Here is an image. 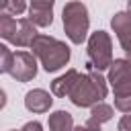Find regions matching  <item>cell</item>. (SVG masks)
Masks as SVG:
<instances>
[{
  "label": "cell",
  "mask_w": 131,
  "mask_h": 131,
  "mask_svg": "<svg viewBox=\"0 0 131 131\" xmlns=\"http://www.w3.org/2000/svg\"><path fill=\"white\" fill-rule=\"evenodd\" d=\"M127 12L131 14V0H129V4H127Z\"/></svg>",
  "instance_id": "d6986e66"
},
{
  "label": "cell",
  "mask_w": 131,
  "mask_h": 131,
  "mask_svg": "<svg viewBox=\"0 0 131 131\" xmlns=\"http://www.w3.org/2000/svg\"><path fill=\"white\" fill-rule=\"evenodd\" d=\"M88 63L86 68H92L96 72L108 70L113 66V41L106 31H94L88 37Z\"/></svg>",
  "instance_id": "5b68a950"
},
{
  "label": "cell",
  "mask_w": 131,
  "mask_h": 131,
  "mask_svg": "<svg viewBox=\"0 0 131 131\" xmlns=\"http://www.w3.org/2000/svg\"><path fill=\"white\" fill-rule=\"evenodd\" d=\"M106 82L108 80H104L100 72L88 68L86 74H80V78H78V82L72 88L68 98L72 100V104H76L80 108H84V106L92 108L94 104L102 102V98H106V92H108Z\"/></svg>",
  "instance_id": "6da1fadb"
},
{
  "label": "cell",
  "mask_w": 131,
  "mask_h": 131,
  "mask_svg": "<svg viewBox=\"0 0 131 131\" xmlns=\"http://www.w3.org/2000/svg\"><path fill=\"white\" fill-rule=\"evenodd\" d=\"M78 78H80V72H78V70H68L66 74H61L59 78H55V80L51 82V94H53V96H59V98L70 96V92H72V88L76 86Z\"/></svg>",
  "instance_id": "8fae6325"
},
{
  "label": "cell",
  "mask_w": 131,
  "mask_h": 131,
  "mask_svg": "<svg viewBox=\"0 0 131 131\" xmlns=\"http://www.w3.org/2000/svg\"><path fill=\"white\" fill-rule=\"evenodd\" d=\"M27 18L35 27H49L53 23V0H33Z\"/></svg>",
  "instance_id": "9c48e42d"
},
{
  "label": "cell",
  "mask_w": 131,
  "mask_h": 131,
  "mask_svg": "<svg viewBox=\"0 0 131 131\" xmlns=\"http://www.w3.org/2000/svg\"><path fill=\"white\" fill-rule=\"evenodd\" d=\"M61 20H63V31L68 35V39L76 45H82L88 37V27H90V18H88V8L82 2H68L63 6L61 12Z\"/></svg>",
  "instance_id": "3957f363"
},
{
  "label": "cell",
  "mask_w": 131,
  "mask_h": 131,
  "mask_svg": "<svg viewBox=\"0 0 131 131\" xmlns=\"http://www.w3.org/2000/svg\"><path fill=\"white\" fill-rule=\"evenodd\" d=\"M31 53L41 61L43 70L49 72V74L61 70L72 57L70 47L63 41H59L55 37H49V35H37V39L31 45Z\"/></svg>",
  "instance_id": "7a4b0ae2"
},
{
  "label": "cell",
  "mask_w": 131,
  "mask_h": 131,
  "mask_svg": "<svg viewBox=\"0 0 131 131\" xmlns=\"http://www.w3.org/2000/svg\"><path fill=\"white\" fill-rule=\"evenodd\" d=\"M111 119H113V106L106 104V102H98V104H94V106L90 108V117H88V123H86V125H90V127H100L102 123H106V121H111Z\"/></svg>",
  "instance_id": "4fadbf2b"
},
{
  "label": "cell",
  "mask_w": 131,
  "mask_h": 131,
  "mask_svg": "<svg viewBox=\"0 0 131 131\" xmlns=\"http://www.w3.org/2000/svg\"><path fill=\"white\" fill-rule=\"evenodd\" d=\"M25 10H27V4H25L23 0H16V2H6V4L2 6V14H10V16H16V14L25 12Z\"/></svg>",
  "instance_id": "9a60e30c"
},
{
  "label": "cell",
  "mask_w": 131,
  "mask_h": 131,
  "mask_svg": "<svg viewBox=\"0 0 131 131\" xmlns=\"http://www.w3.org/2000/svg\"><path fill=\"white\" fill-rule=\"evenodd\" d=\"M8 74L16 82H31L37 76V57L31 51H16Z\"/></svg>",
  "instance_id": "52a82bcc"
},
{
  "label": "cell",
  "mask_w": 131,
  "mask_h": 131,
  "mask_svg": "<svg viewBox=\"0 0 131 131\" xmlns=\"http://www.w3.org/2000/svg\"><path fill=\"white\" fill-rule=\"evenodd\" d=\"M108 82L113 86L115 98L131 94V63L127 59H115L108 68Z\"/></svg>",
  "instance_id": "8992f818"
},
{
  "label": "cell",
  "mask_w": 131,
  "mask_h": 131,
  "mask_svg": "<svg viewBox=\"0 0 131 131\" xmlns=\"http://www.w3.org/2000/svg\"><path fill=\"white\" fill-rule=\"evenodd\" d=\"M37 29L29 18H12L0 12V37L16 47H31L37 39Z\"/></svg>",
  "instance_id": "277c9868"
},
{
  "label": "cell",
  "mask_w": 131,
  "mask_h": 131,
  "mask_svg": "<svg viewBox=\"0 0 131 131\" xmlns=\"http://www.w3.org/2000/svg\"><path fill=\"white\" fill-rule=\"evenodd\" d=\"M117 131H131V115H123V117L119 119Z\"/></svg>",
  "instance_id": "2e32d148"
},
{
  "label": "cell",
  "mask_w": 131,
  "mask_h": 131,
  "mask_svg": "<svg viewBox=\"0 0 131 131\" xmlns=\"http://www.w3.org/2000/svg\"><path fill=\"white\" fill-rule=\"evenodd\" d=\"M49 131H74V117L68 111H55L49 115Z\"/></svg>",
  "instance_id": "7c38bea8"
},
{
  "label": "cell",
  "mask_w": 131,
  "mask_h": 131,
  "mask_svg": "<svg viewBox=\"0 0 131 131\" xmlns=\"http://www.w3.org/2000/svg\"><path fill=\"white\" fill-rule=\"evenodd\" d=\"M51 104H53V98L43 88H33V90H29L25 94V106L31 113H39V115L41 113H47L51 108Z\"/></svg>",
  "instance_id": "30bf717a"
},
{
  "label": "cell",
  "mask_w": 131,
  "mask_h": 131,
  "mask_svg": "<svg viewBox=\"0 0 131 131\" xmlns=\"http://www.w3.org/2000/svg\"><path fill=\"white\" fill-rule=\"evenodd\" d=\"M12 131H43V125L39 121H29V123H25L23 129H12Z\"/></svg>",
  "instance_id": "e0dca14e"
},
{
  "label": "cell",
  "mask_w": 131,
  "mask_h": 131,
  "mask_svg": "<svg viewBox=\"0 0 131 131\" xmlns=\"http://www.w3.org/2000/svg\"><path fill=\"white\" fill-rule=\"evenodd\" d=\"M74 131H100V127H90V125H80V127H74Z\"/></svg>",
  "instance_id": "ac0fdd59"
},
{
  "label": "cell",
  "mask_w": 131,
  "mask_h": 131,
  "mask_svg": "<svg viewBox=\"0 0 131 131\" xmlns=\"http://www.w3.org/2000/svg\"><path fill=\"white\" fill-rule=\"evenodd\" d=\"M12 57H14V53H12L6 45H0V72H2V74H8V72H10Z\"/></svg>",
  "instance_id": "5bb4252c"
},
{
  "label": "cell",
  "mask_w": 131,
  "mask_h": 131,
  "mask_svg": "<svg viewBox=\"0 0 131 131\" xmlns=\"http://www.w3.org/2000/svg\"><path fill=\"white\" fill-rule=\"evenodd\" d=\"M111 27L125 51V59L131 63V14L127 10L115 12V16L111 18Z\"/></svg>",
  "instance_id": "ba28073f"
}]
</instances>
